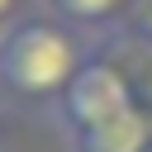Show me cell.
<instances>
[{
	"label": "cell",
	"instance_id": "obj_1",
	"mask_svg": "<svg viewBox=\"0 0 152 152\" xmlns=\"http://www.w3.org/2000/svg\"><path fill=\"white\" fill-rule=\"evenodd\" d=\"M76 71V43L57 24H19L0 43V81L19 95H57Z\"/></svg>",
	"mask_w": 152,
	"mask_h": 152
},
{
	"label": "cell",
	"instance_id": "obj_5",
	"mask_svg": "<svg viewBox=\"0 0 152 152\" xmlns=\"http://www.w3.org/2000/svg\"><path fill=\"white\" fill-rule=\"evenodd\" d=\"M10 10H14V0H0V19H5V14H10Z\"/></svg>",
	"mask_w": 152,
	"mask_h": 152
},
{
	"label": "cell",
	"instance_id": "obj_3",
	"mask_svg": "<svg viewBox=\"0 0 152 152\" xmlns=\"http://www.w3.org/2000/svg\"><path fill=\"white\" fill-rule=\"evenodd\" d=\"M147 133H152L147 109H142V104H128V109L114 114L109 124L81 133V142H86V152H147Z\"/></svg>",
	"mask_w": 152,
	"mask_h": 152
},
{
	"label": "cell",
	"instance_id": "obj_4",
	"mask_svg": "<svg viewBox=\"0 0 152 152\" xmlns=\"http://www.w3.org/2000/svg\"><path fill=\"white\" fill-rule=\"evenodd\" d=\"M57 5H62V14H71V19H81V24H100V19L119 14L128 0H57Z\"/></svg>",
	"mask_w": 152,
	"mask_h": 152
},
{
	"label": "cell",
	"instance_id": "obj_2",
	"mask_svg": "<svg viewBox=\"0 0 152 152\" xmlns=\"http://www.w3.org/2000/svg\"><path fill=\"white\" fill-rule=\"evenodd\" d=\"M62 95H66V119L76 124V133H90V128L109 124L114 114H124L128 104H138L128 76H124L119 66H104V62L81 66Z\"/></svg>",
	"mask_w": 152,
	"mask_h": 152
}]
</instances>
